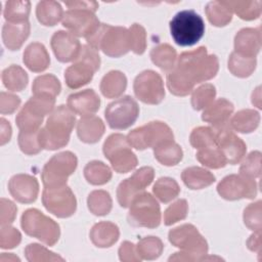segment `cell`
<instances>
[{"label":"cell","instance_id":"32","mask_svg":"<svg viewBox=\"0 0 262 262\" xmlns=\"http://www.w3.org/2000/svg\"><path fill=\"white\" fill-rule=\"evenodd\" d=\"M260 123V115L254 110L238 111L229 120V127L241 133H250L256 130Z\"/></svg>","mask_w":262,"mask_h":262},{"label":"cell","instance_id":"21","mask_svg":"<svg viewBox=\"0 0 262 262\" xmlns=\"http://www.w3.org/2000/svg\"><path fill=\"white\" fill-rule=\"evenodd\" d=\"M11 196L18 203L31 204L36 201L39 192L38 180L29 174L13 175L8 182Z\"/></svg>","mask_w":262,"mask_h":262},{"label":"cell","instance_id":"44","mask_svg":"<svg viewBox=\"0 0 262 262\" xmlns=\"http://www.w3.org/2000/svg\"><path fill=\"white\" fill-rule=\"evenodd\" d=\"M195 156L201 164L211 169L223 168L227 164L223 152L217 144L199 149Z\"/></svg>","mask_w":262,"mask_h":262},{"label":"cell","instance_id":"54","mask_svg":"<svg viewBox=\"0 0 262 262\" xmlns=\"http://www.w3.org/2000/svg\"><path fill=\"white\" fill-rule=\"evenodd\" d=\"M21 241L20 232L13 226L2 225L0 230V248L13 249L19 245Z\"/></svg>","mask_w":262,"mask_h":262},{"label":"cell","instance_id":"4","mask_svg":"<svg viewBox=\"0 0 262 262\" xmlns=\"http://www.w3.org/2000/svg\"><path fill=\"white\" fill-rule=\"evenodd\" d=\"M86 41L89 46L100 49L111 57H120L130 50L129 31L124 27L100 24Z\"/></svg>","mask_w":262,"mask_h":262},{"label":"cell","instance_id":"14","mask_svg":"<svg viewBox=\"0 0 262 262\" xmlns=\"http://www.w3.org/2000/svg\"><path fill=\"white\" fill-rule=\"evenodd\" d=\"M139 115V106L129 95L120 97L111 102L104 112L108 126L112 129L124 130L135 123Z\"/></svg>","mask_w":262,"mask_h":262},{"label":"cell","instance_id":"56","mask_svg":"<svg viewBox=\"0 0 262 262\" xmlns=\"http://www.w3.org/2000/svg\"><path fill=\"white\" fill-rule=\"evenodd\" d=\"M0 207H1V214H0V224L2 225H7L10 224L14 221L17 208L14 205L13 202L10 200L2 198L0 200Z\"/></svg>","mask_w":262,"mask_h":262},{"label":"cell","instance_id":"6","mask_svg":"<svg viewBox=\"0 0 262 262\" xmlns=\"http://www.w3.org/2000/svg\"><path fill=\"white\" fill-rule=\"evenodd\" d=\"M100 56L98 50L89 46L82 45L78 57L74 63L64 72V81L69 88L78 89L88 84L94 73L99 69Z\"/></svg>","mask_w":262,"mask_h":262},{"label":"cell","instance_id":"36","mask_svg":"<svg viewBox=\"0 0 262 262\" xmlns=\"http://www.w3.org/2000/svg\"><path fill=\"white\" fill-rule=\"evenodd\" d=\"M209 21L215 27H224L232 19V11L225 1H211L206 5Z\"/></svg>","mask_w":262,"mask_h":262},{"label":"cell","instance_id":"23","mask_svg":"<svg viewBox=\"0 0 262 262\" xmlns=\"http://www.w3.org/2000/svg\"><path fill=\"white\" fill-rule=\"evenodd\" d=\"M67 105L77 115L90 116L99 110L100 98L93 89H85L69 95Z\"/></svg>","mask_w":262,"mask_h":262},{"label":"cell","instance_id":"29","mask_svg":"<svg viewBox=\"0 0 262 262\" xmlns=\"http://www.w3.org/2000/svg\"><path fill=\"white\" fill-rule=\"evenodd\" d=\"M183 183L190 189H202L215 182V176L202 167H188L181 173Z\"/></svg>","mask_w":262,"mask_h":262},{"label":"cell","instance_id":"53","mask_svg":"<svg viewBox=\"0 0 262 262\" xmlns=\"http://www.w3.org/2000/svg\"><path fill=\"white\" fill-rule=\"evenodd\" d=\"M261 201L250 204L244 211V222L254 231L261 230Z\"/></svg>","mask_w":262,"mask_h":262},{"label":"cell","instance_id":"55","mask_svg":"<svg viewBox=\"0 0 262 262\" xmlns=\"http://www.w3.org/2000/svg\"><path fill=\"white\" fill-rule=\"evenodd\" d=\"M20 104V98L14 94L2 91L0 93V113L10 115L14 113Z\"/></svg>","mask_w":262,"mask_h":262},{"label":"cell","instance_id":"11","mask_svg":"<svg viewBox=\"0 0 262 262\" xmlns=\"http://www.w3.org/2000/svg\"><path fill=\"white\" fill-rule=\"evenodd\" d=\"M78 160L72 151L54 155L43 167L41 178L44 187H57L67 184V180L77 168Z\"/></svg>","mask_w":262,"mask_h":262},{"label":"cell","instance_id":"25","mask_svg":"<svg viewBox=\"0 0 262 262\" xmlns=\"http://www.w3.org/2000/svg\"><path fill=\"white\" fill-rule=\"evenodd\" d=\"M29 20L24 23L6 21L2 28V40L9 50H18L30 35Z\"/></svg>","mask_w":262,"mask_h":262},{"label":"cell","instance_id":"38","mask_svg":"<svg viewBox=\"0 0 262 262\" xmlns=\"http://www.w3.org/2000/svg\"><path fill=\"white\" fill-rule=\"evenodd\" d=\"M85 179L93 185H102L112 178V170L100 161H91L84 168Z\"/></svg>","mask_w":262,"mask_h":262},{"label":"cell","instance_id":"5","mask_svg":"<svg viewBox=\"0 0 262 262\" xmlns=\"http://www.w3.org/2000/svg\"><path fill=\"white\" fill-rule=\"evenodd\" d=\"M169 25L173 40L180 46L196 44L205 33V23L202 16L191 9L177 12Z\"/></svg>","mask_w":262,"mask_h":262},{"label":"cell","instance_id":"60","mask_svg":"<svg viewBox=\"0 0 262 262\" xmlns=\"http://www.w3.org/2000/svg\"><path fill=\"white\" fill-rule=\"evenodd\" d=\"M247 246L251 251L257 252V254L260 255V253H261V234H260V230L255 231L250 236V238L247 242Z\"/></svg>","mask_w":262,"mask_h":262},{"label":"cell","instance_id":"47","mask_svg":"<svg viewBox=\"0 0 262 262\" xmlns=\"http://www.w3.org/2000/svg\"><path fill=\"white\" fill-rule=\"evenodd\" d=\"M216 96V88L213 84L207 83L201 85L192 91L191 105L195 111L205 110L210 105Z\"/></svg>","mask_w":262,"mask_h":262},{"label":"cell","instance_id":"33","mask_svg":"<svg viewBox=\"0 0 262 262\" xmlns=\"http://www.w3.org/2000/svg\"><path fill=\"white\" fill-rule=\"evenodd\" d=\"M63 10L60 4L56 1L45 0L37 4L36 15L38 20L47 27L55 26L63 16Z\"/></svg>","mask_w":262,"mask_h":262},{"label":"cell","instance_id":"12","mask_svg":"<svg viewBox=\"0 0 262 262\" xmlns=\"http://www.w3.org/2000/svg\"><path fill=\"white\" fill-rule=\"evenodd\" d=\"M131 147L143 150L155 147L159 143L174 138L172 129L164 122L152 121L141 127L133 129L126 136Z\"/></svg>","mask_w":262,"mask_h":262},{"label":"cell","instance_id":"37","mask_svg":"<svg viewBox=\"0 0 262 262\" xmlns=\"http://www.w3.org/2000/svg\"><path fill=\"white\" fill-rule=\"evenodd\" d=\"M256 57H249L232 51L228 59L230 73L238 78H247L252 75L256 68Z\"/></svg>","mask_w":262,"mask_h":262},{"label":"cell","instance_id":"13","mask_svg":"<svg viewBox=\"0 0 262 262\" xmlns=\"http://www.w3.org/2000/svg\"><path fill=\"white\" fill-rule=\"evenodd\" d=\"M42 203L48 212L58 218H68L77 209L76 196L67 184L57 187H45L42 192Z\"/></svg>","mask_w":262,"mask_h":262},{"label":"cell","instance_id":"49","mask_svg":"<svg viewBox=\"0 0 262 262\" xmlns=\"http://www.w3.org/2000/svg\"><path fill=\"white\" fill-rule=\"evenodd\" d=\"M25 255L30 262H43V261H63V258L50 252L45 247L39 244H30L25 249Z\"/></svg>","mask_w":262,"mask_h":262},{"label":"cell","instance_id":"24","mask_svg":"<svg viewBox=\"0 0 262 262\" xmlns=\"http://www.w3.org/2000/svg\"><path fill=\"white\" fill-rule=\"evenodd\" d=\"M261 48L260 28H244L234 37V51L238 54L256 57Z\"/></svg>","mask_w":262,"mask_h":262},{"label":"cell","instance_id":"3","mask_svg":"<svg viewBox=\"0 0 262 262\" xmlns=\"http://www.w3.org/2000/svg\"><path fill=\"white\" fill-rule=\"evenodd\" d=\"M169 242L181 252L174 253L169 261H196L203 260L208 253V244L205 237L192 224H182L169 231Z\"/></svg>","mask_w":262,"mask_h":262},{"label":"cell","instance_id":"1","mask_svg":"<svg viewBox=\"0 0 262 262\" xmlns=\"http://www.w3.org/2000/svg\"><path fill=\"white\" fill-rule=\"evenodd\" d=\"M219 61L215 54H208L207 48L201 46L185 51L177 57L175 67L167 75V87L177 96H185L193 91V87L216 76Z\"/></svg>","mask_w":262,"mask_h":262},{"label":"cell","instance_id":"39","mask_svg":"<svg viewBox=\"0 0 262 262\" xmlns=\"http://www.w3.org/2000/svg\"><path fill=\"white\" fill-rule=\"evenodd\" d=\"M61 90L59 80L51 74H45L37 77L32 86L34 95H48L56 97Z\"/></svg>","mask_w":262,"mask_h":262},{"label":"cell","instance_id":"26","mask_svg":"<svg viewBox=\"0 0 262 262\" xmlns=\"http://www.w3.org/2000/svg\"><path fill=\"white\" fill-rule=\"evenodd\" d=\"M104 124L96 116H84L77 123V134L85 143L97 142L104 133Z\"/></svg>","mask_w":262,"mask_h":262},{"label":"cell","instance_id":"61","mask_svg":"<svg viewBox=\"0 0 262 262\" xmlns=\"http://www.w3.org/2000/svg\"><path fill=\"white\" fill-rule=\"evenodd\" d=\"M0 261L1 262H4V261H19V258H17L13 254H8L7 255L6 253H2Z\"/></svg>","mask_w":262,"mask_h":262},{"label":"cell","instance_id":"2","mask_svg":"<svg viewBox=\"0 0 262 262\" xmlns=\"http://www.w3.org/2000/svg\"><path fill=\"white\" fill-rule=\"evenodd\" d=\"M75 123V113L68 105L61 104L54 107L49 114L45 126L40 129L43 148L55 150L67 145Z\"/></svg>","mask_w":262,"mask_h":262},{"label":"cell","instance_id":"59","mask_svg":"<svg viewBox=\"0 0 262 262\" xmlns=\"http://www.w3.org/2000/svg\"><path fill=\"white\" fill-rule=\"evenodd\" d=\"M64 4L70 8H84L96 11L98 8V3L96 1H66Z\"/></svg>","mask_w":262,"mask_h":262},{"label":"cell","instance_id":"31","mask_svg":"<svg viewBox=\"0 0 262 262\" xmlns=\"http://www.w3.org/2000/svg\"><path fill=\"white\" fill-rule=\"evenodd\" d=\"M154 155L162 165L175 166L182 160L183 151L174 139H170L156 145L154 147Z\"/></svg>","mask_w":262,"mask_h":262},{"label":"cell","instance_id":"19","mask_svg":"<svg viewBox=\"0 0 262 262\" xmlns=\"http://www.w3.org/2000/svg\"><path fill=\"white\" fill-rule=\"evenodd\" d=\"M215 132L216 144L223 152L227 164L235 165L239 163L247 151L246 143L233 133L230 127L215 130Z\"/></svg>","mask_w":262,"mask_h":262},{"label":"cell","instance_id":"15","mask_svg":"<svg viewBox=\"0 0 262 262\" xmlns=\"http://www.w3.org/2000/svg\"><path fill=\"white\" fill-rule=\"evenodd\" d=\"M133 90L135 96L147 104H159L165 97L163 79L151 70H145L136 76Z\"/></svg>","mask_w":262,"mask_h":262},{"label":"cell","instance_id":"10","mask_svg":"<svg viewBox=\"0 0 262 262\" xmlns=\"http://www.w3.org/2000/svg\"><path fill=\"white\" fill-rule=\"evenodd\" d=\"M55 98L48 95H34L23 106L15 118L19 131H37L46 115L54 110Z\"/></svg>","mask_w":262,"mask_h":262},{"label":"cell","instance_id":"43","mask_svg":"<svg viewBox=\"0 0 262 262\" xmlns=\"http://www.w3.org/2000/svg\"><path fill=\"white\" fill-rule=\"evenodd\" d=\"M31 11V3L29 1L10 0L5 3L4 17L9 23L28 21Z\"/></svg>","mask_w":262,"mask_h":262},{"label":"cell","instance_id":"22","mask_svg":"<svg viewBox=\"0 0 262 262\" xmlns=\"http://www.w3.org/2000/svg\"><path fill=\"white\" fill-rule=\"evenodd\" d=\"M233 108L234 106L229 100L219 98L214 100L204 110L202 120L209 123L215 130L229 127V120L233 113Z\"/></svg>","mask_w":262,"mask_h":262},{"label":"cell","instance_id":"28","mask_svg":"<svg viewBox=\"0 0 262 262\" xmlns=\"http://www.w3.org/2000/svg\"><path fill=\"white\" fill-rule=\"evenodd\" d=\"M119 236V227L110 221L98 222L90 230V239L98 248L112 247L118 241Z\"/></svg>","mask_w":262,"mask_h":262},{"label":"cell","instance_id":"9","mask_svg":"<svg viewBox=\"0 0 262 262\" xmlns=\"http://www.w3.org/2000/svg\"><path fill=\"white\" fill-rule=\"evenodd\" d=\"M128 222L135 227L156 228L161 223V209L155 196L146 191L138 193L130 203Z\"/></svg>","mask_w":262,"mask_h":262},{"label":"cell","instance_id":"57","mask_svg":"<svg viewBox=\"0 0 262 262\" xmlns=\"http://www.w3.org/2000/svg\"><path fill=\"white\" fill-rule=\"evenodd\" d=\"M119 258L121 261L125 262H137L141 260V258L138 256L136 246L128 241L123 242L120 246Z\"/></svg>","mask_w":262,"mask_h":262},{"label":"cell","instance_id":"46","mask_svg":"<svg viewBox=\"0 0 262 262\" xmlns=\"http://www.w3.org/2000/svg\"><path fill=\"white\" fill-rule=\"evenodd\" d=\"M17 139L20 150L26 155H37L43 149L40 129L37 131H19Z\"/></svg>","mask_w":262,"mask_h":262},{"label":"cell","instance_id":"58","mask_svg":"<svg viewBox=\"0 0 262 262\" xmlns=\"http://www.w3.org/2000/svg\"><path fill=\"white\" fill-rule=\"evenodd\" d=\"M0 144L4 145L5 143H7L10 140L11 137V126L9 124V122H7L4 118L0 119Z\"/></svg>","mask_w":262,"mask_h":262},{"label":"cell","instance_id":"18","mask_svg":"<svg viewBox=\"0 0 262 262\" xmlns=\"http://www.w3.org/2000/svg\"><path fill=\"white\" fill-rule=\"evenodd\" d=\"M62 26L76 37H89L100 25L94 11L84 8H70L62 16Z\"/></svg>","mask_w":262,"mask_h":262},{"label":"cell","instance_id":"50","mask_svg":"<svg viewBox=\"0 0 262 262\" xmlns=\"http://www.w3.org/2000/svg\"><path fill=\"white\" fill-rule=\"evenodd\" d=\"M188 213V204L186 200L180 199L170 205L164 212V224L170 226L186 218Z\"/></svg>","mask_w":262,"mask_h":262},{"label":"cell","instance_id":"17","mask_svg":"<svg viewBox=\"0 0 262 262\" xmlns=\"http://www.w3.org/2000/svg\"><path fill=\"white\" fill-rule=\"evenodd\" d=\"M258 185L256 180L243 175L231 174L224 177L217 185L221 198L227 201L241 199H254L257 195Z\"/></svg>","mask_w":262,"mask_h":262},{"label":"cell","instance_id":"27","mask_svg":"<svg viewBox=\"0 0 262 262\" xmlns=\"http://www.w3.org/2000/svg\"><path fill=\"white\" fill-rule=\"evenodd\" d=\"M23 60L25 66L35 73L45 71L50 63V57L47 49L39 42H33L27 46Z\"/></svg>","mask_w":262,"mask_h":262},{"label":"cell","instance_id":"51","mask_svg":"<svg viewBox=\"0 0 262 262\" xmlns=\"http://www.w3.org/2000/svg\"><path fill=\"white\" fill-rule=\"evenodd\" d=\"M239 174L249 178L260 177L261 174V152L258 150L250 152L239 167Z\"/></svg>","mask_w":262,"mask_h":262},{"label":"cell","instance_id":"42","mask_svg":"<svg viewBox=\"0 0 262 262\" xmlns=\"http://www.w3.org/2000/svg\"><path fill=\"white\" fill-rule=\"evenodd\" d=\"M87 205L90 212L96 216L107 215L113 206V201L110 193L105 190H93L89 193Z\"/></svg>","mask_w":262,"mask_h":262},{"label":"cell","instance_id":"40","mask_svg":"<svg viewBox=\"0 0 262 262\" xmlns=\"http://www.w3.org/2000/svg\"><path fill=\"white\" fill-rule=\"evenodd\" d=\"M228 7L231 9L232 13H236L238 17L245 20H253L260 16L261 14V1H225Z\"/></svg>","mask_w":262,"mask_h":262},{"label":"cell","instance_id":"8","mask_svg":"<svg viewBox=\"0 0 262 262\" xmlns=\"http://www.w3.org/2000/svg\"><path fill=\"white\" fill-rule=\"evenodd\" d=\"M104 157L118 173H128L138 164L136 155L132 151L127 137L121 133L111 134L103 143Z\"/></svg>","mask_w":262,"mask_h":262},{"label":"cell","instance_id":"41","mask_svg":"<svg viewBox=\"0 0 262 262\" xmlns=\"http://www.w3.org/2000/svg\"><path fill=\"white\" fill-rule=\"evenodd\" d=\"M152 192L160 202L166 204L177 198L180 192V187L173 178L161 177L154 184Z\"/></svg>","mask_w":262,"mask_h":262},{"label":"cell","instance_id":"16","mask_svg":"<svg viewBox=\"0 0 262 262\" xmlns=\"http://www.w3.org/2000/svg\"><path fill=\"white\" fill-rule=\"evenodd\" d=\"M155 170L149 166H144L136 170L132 176L123 180L117 188V199L121 207L128 208L132 200L140 192L144 191L154 180Z\"/></svg>","mask_w":262,"mask_h":262},{"label":"cell","instance_id":"7","mask_svg":"<svg viewBox=\"0 0 262 262\" xmlns=\"http://www.w3.org/2000/svg\"><path fill=\"white\" fill-rule=\"evenodd\" d=\"M20 225L28 235L38 238L49 247L54 246L60 235L59 225L38 209L26 210L21 215Z\"/></svg>","mask_w":262,"mask_h":262},{"label":"cell","instance_id":"20","mask_svg":"<svg viewBox=\"0 0 262 262\" xmlns=\"http://www.w3.org/2000/svg\"><path fill=\"white\" fill-rule=\"evenodd\" d=\"M51 48L56 58L61 62L74 61L81 50V43L69 31H57L51 37Z\"/></svg>","mask_w":262,"mask_h":262},{"label":"cell","instance_id":"52","mask_svg":"<svg viewBox=\"0 0 262 262\" xmlns=\"http://www.w3.org/2000/svg\"><path fill=\"white\" fill-rule=\"evenodd\" d=\"M130 50L135 54H142L146 48V33L139 24H133L129 29Z\"/></svg>","mask_w":262,"mask_h":262},{"label":"cell","instance_id":"30","mask_svg":"<svg viewBox=\"0 0 262 262\" xmlns=\"http://www.w3.org/2000/svg\"><path fill=\"white\" fill-rule=\"evenodd\" d=\"M127 87V78L120 71H111L103 76L100 82V91L107 98L121 96Z\"/></svg>","mask_w":262,"mask_h":262},{"label":"cell","instance_id":"45","mask_svg":"<svg viewBox=\"0 0 262 262\" xmlns=\"http://www.w3.org/2000/svg\"><path fill=\"white\" fill-rule=\"evenodd\" d=\"M163 242L157 236L142 237L136 245L138 256L144 260H155L159 258L163 252Z\"/></svg>","mask_w":262,"mask_h":262},{"label":"cell","instance_id":"35","mask_svg":"<svg viewBox=\"0 0 262 262\" xmlns=\"http://www.w3.org/2000/svg\"><path fill=\"white\" fill-rule=\"evenodd\" d=\"M2 82L9 91H21L26 88L29 77L21 67L11 64L2 72Z\"/></svg>","mask_w":262,"mask_h":262},{"label":"cell","instance_id":"34","mask_svg":"<svg viewBox=\"0 0 262 262\" xmlns=\"http://www.w3.org/2000/svg\"><path fill=\"white\" fill-rule=\"evenodd\" d=\"M151 61L164 72H171L177 61L176 50L167 43L155 46L150 50Z\"/></svg>","mask_w":262,"mask_h":262},{"label":"cell","instance_id":"48","mask_svg":"<svg viewBox=\"0 0 262 262\" xmlns=\"http://www.w3.org/2000/svg\"><path fill=\"white\" fill-rule=\"evenodd\" d=\"M192 147L196 149L205 148L216 144V132L212 127H198L192 130L189 136Z\"/></svg>","mask_w":262,"mask_h":262}]
</instances>
